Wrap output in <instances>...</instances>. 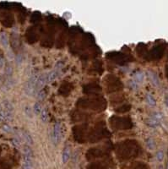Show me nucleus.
Segmentation results:
<instances>
[{
	"mask_svg": "<svg viewBox=\"0 0 168 169\" xmlns=\"http://www.w3.org/2000/svg\"><path fill=\"white\" fill-rule=\"evenodd\" d=\"M70 158V149L68 146H66L63 151V155H62V161H63V163H67L68 161L69 160Z\"/></svg>",
	"mask_w": 168,
	"mask_h": 169,
	"instance_id": "obj_6",
	"label": "nucleus"
},
{
	"mask_svg": "<svg viewBox=\"0 0 168 169\" xmlns=\"http://www.w3.org/2000/svg\"><path fill=\"white\" fill-rule=\"evenodd\" d=\"M144 75L142 72H137V73L134 74L133 80L134 82H136L137 84H139V83H142L144 81Z\"/></svg>",
	"mask_w": 168,
	"mask_h": 169,
	"instance_id": "obj_9",
	"label": "nucleus"
},
{
	"mask_svg": "<svg viewBox=\"0 0 168 169\" xmlns=\"http://www.w3.org/2000/svg\"><path fill=\"white\" fill-rule=\"evenodd\" d=\"M165 104L168 107V90L167 92V95H166V98H165Z\"/></svg>",
	"mask_w": 168,
	"mask_h": 169,
	"instance_id": "obj_26",
	"label": "nucleus"
},
{
	"mask_svg": "<svg viewBox=\"0 0 168 169\" xmlns=\"http://www.w3.org/2000/svg\"><path fill=\"white\" fill-rule=\"evenodd\" d=\"M3 106L5 111L10 112V113H13L14 112V108L13 104L9 100H3Z\"/></svg>",
	"mask_w": 168,
	"mask_h": 169,
	"instance_id": "obj_8",
	"label": "nucleus"
},
{
	"mask_svg": "<svg viewBox=\"0 0 168 169\" xmlns=\"http://www.w3.org/2000/svg\"><path fill=\"white\" fill-rule=\"evenodd\" d=\"M23 137L25 139V140L26 141V143L28 145H33L34 144V141H33V138L31 137V134L28 132H23Z\"/></svg>",
	"mask_w": 168,
	"mask_h": 169,
	"instance_id": "obj_11",
	"label": "nucleus"
},
{
	"mask_svg": "<svg viewBox=\"0 0 168 169\" xmlns=\"http://www.w3.org/2000/svg\"><path fill=\"white\" fill-rule=\"evenodd\" d=\"M0 122H6V118H5V116H4L3 111L0 112Z\"/></svg>",
	"mask_w": 168,
	"mask_h": 169,
	"instance_id": "obj_24",
	"label": "nucleus"
},
{
	"mask_svg": "<svg viewBox=\"0 0 168 169\" xmlns=\"http://www.w3.org/2000/svg\"><path fill=\"white\" fill-rule=\"evenodd\" d=\"M23 169H32V151L29 145H26L24 148Z\"/></svg>",
	"mask_w": 168,
	"mask_h": 169,
	"instance_id": "obj_1",
	"label": "nucleus"
},
{
	"mask_svg": "<svg viewBox=\"0 0 168 169\" xmlns=\"http://www.w3.org/2000/svg\"><path fill=\"white\" fill-rule=\"evenodd\" d=\"M148 75H149V77L150 79L151 82L155 85V86H160V80L158 76L155 75L154 72H151V71H149L148 72Z\"/></svg>",
	"mask_w": 168,
	"mask_h": 169,
	"instance_id": "obj_7",
	"label": "nucleus"
},
{
	"mask_svg": "<svg viewBox=\"0 0 168 169\" xmlns=\"http://www.w3.org/2000/svg\"><path fill=\"white\" fill-rule=\"evenodd\" d=\"M5 65V63H4V60L2 57H0V69H3Z\"/></svg>",
	"mask_w": 168,
	"mask_h": 169,
	"instance_id": "obj_25",
	"label": "nucleus"
},
{
	"mask_svg": "<svg viewBox=\"0 0 168 169\" xmlns=\"http://www.w3.org/2000/svg\"><path fill=\"white\" fill-rule=\"evenodd\" d=\"M0 41H1L2 45L4 48L9 47V38H8L7 35L5 33H1L0 34Z\"/></svg>",
	"mask_w": 168,
	"mask_h": 169,
	"instance_id": "obj_10",
	"label": "nucleus"
},
{
	"mask_svg": "<svg viewBox=\"0 0 168 169\" xmlns=\"http://www.w3.org/2000/svg\"><path fill=\"white\" fill-rule=\"evenodd\" d=\"M4 73L7 76L11 77L12 74H13V68L9 64H7L4 68Z\"/></svg>",
	"mask_w": 168,
	"mask_h": 169,
	"instance_id": "obj_16",
	"label": "nucleus"
},
{
	"mask_svg": "<svg viewBox=\"0 0 168 169\" xmlns=\"http://www.w3.org/2000/svg\"><path fill=\"white\" fill-rule=\"evenodd\" d=\"M61 137H62V131H61V126L58 123H56L54 124V127H53V132H52V143L54 144L55 145H58V144L60 142V140H61Z\"/></svg>",
	"mask_w": 168,
	"mask_h": 169,
	"instance_id": "obj_2",
	"label": "nucleus"
},
{
	"mask_svg": "<svg viewBox=\"0 0 168 169\" xmlns=\"http://www.w3.org/2000/svg\"><path fill=\"white\" fill-rule=\"evenodd\" d=\"M161 118H162L161 113H153V115L151 116L150 121H149V124L151 127H156L160 124Z\"/></svg>",
	"mask_w": 168,
	"mask_h": 169,
	"instance_id": "obj_4",
	"label": "nucleus"
},
{
	"mask_svg": "<svg viewBox=\"0 0 168 169\" xmlns=\"http://www.w3.org/2000/svg\"><path fill=\"white\" fill-rule=\"evenodd\" d=\"M24 112H25V114H26V117H28L29 118H32L34 116V112H33V108H31L29 106H26L24 109Z\"/></svg>",
	"mask_w": 168,
	"mask_h": 169,
	"instance_id": "obj_13",
	"label": "nucleus"
},
{
	"mask_svg": "<svg viewBox=\"0 0 168 169\" xmlns=\"http://www.w3.org/2000/svg\"><path fill=\"white\" fill-rule=\"evenodd\" d=\"M47 83V75H40L37 79V84H36V87H35V95L39 91L42 90L43 86H45V84Z\"/></svg>",
	"mask_w": 168,
	"mask_h": 169,
	"instance_id": "obj_3",
	"label": "nucleus"
},
{
	"mask_svg": "<svg viewBox=\"0 0 168 169\" xmlns=\"http://www.w3.org/2000/svg\"><path fill=\"white\" fill-rule=\"evenodd\" d=\"M15 59H16L17 64H20L23 62V58H22V56H21L20 54H19V55L15 58Z\"/></svg>",
	"mask_w": 168,
	"mask_h": 169,
	"instance_id": "obj_23",
	"label": "nucleus"
},
{
	"mask_svg": "<svg viewBox=\"0 0 168 169\" xmlns=\"http://www.w3.org/2000/svg\"><path fill=\"white\" fill-rule=\"evenodd\" d=\"M13 144H14V146H16V147H20V144H21L20 139H19L18 137H15V138H14Z\"/></svg>",
	"mask_w": 168,
	"mask_h": 169,
	"instance_id": "obj_20",
	"label": "nucleus"
},
{
	"mask_svg": "<svg viewBox=\"0 0 168 169\" xmlns=\"http://www.w3.org/2000/svg\"><path fill=\"white\" fill-rule=\"evenodd\" d=\"M3 111V107H2V104L0 103V112H2Z\"/></svg>",
	"mask_w": 168,
	"mask_h": 169,
	"instance_id": "obj_27",
	"label": "nucleus"
},
{
	"mask_svg": "<svg viewBox=\"0 0 168 169\" xmlns=\"http://www.w3.org/2000/svg\"><path fill=\"white\" fill-rule=\"evenodd\" d=\"M3 130L4 132H6V133H10V132L12 131V128H11L9 125L5 124V125L3 126Z\"/></svg>",
	"mask_w": 168,
	"mask_h": 169,
	"instance_id": "obj_22",
	"label": "nucleus"
},
{
	"mask_svg": "<svg viewBox=\"0 0 168 169\" xmlns=\"http://www.w3.org/2000/svg\"><path fill=\"white\" fill-rule=\"evenodd\" d=\"M42 111V107H41V105L40 104L39 102H36L34 106H33V112L36 115H40Z\"/></svg>",
	"mask_w": 168,
	"mask_h": 169,
	"instance_id": "obj_14",
	"label": "nucleus"
},
{
	"mask_svg": "<svg viewBox=\"0 0 168 169\" xmlns=\"http://www.w3.org/2000/svg\"><path fill=\"white\" fill-rule=\"evenodd\" d=\"M146 145H147V146H148V148H150V150L154 149L155 146V141H154V140H153V139H151V138L147 139V140H146Z\"/></svg>",
	"mask_w": 168,
	"mask_h": 169,
	"instance_id": "obj_17",
	"label": "nucleus"
},
{
	"mask_svg": "<svg viewBox=\"0 0 168 169\" xmlns=\"http://www.w3.org/2000/svg\"><path fill=\"white\" fill-rule=\"evenodd\" d=\"M59 75V69H55V70H52L50 73H48L47 75V83H50L53 81L55 79L57 78Z\"/></svg>",
	"mask_w": 168,
	"mask_h": 169,
	"instance_id": "obj_5",
	"label": "nucleus"
},
{
	"mask_svg": "<svg viewBox=\"0 0 168 169\" xmlns=\"http://www.w3.org/2000/svg\"><path fill=\"white\" fill-rule=\"evenodd\" d=\"M41 119L43 123H47L49 120V116L47 113V109H42L41 113Z\"/></svg>",
	"mask_w": 168,
	"mask_h": 169,
	"instance_id": "obj_12",
	"label": "nucleus"
},
{
	"mask_svg": "<svg viewBox=\"0 0 168 169\" xmlns=\"http://www.w3.org/2000/svg\"><path fill=\"white\" fill-rule=\"evenodd\" d=\"M156 158H157V160L160 161V162L163 160V158H164V154H163V152H162L161 151H160L157 152V154H156Z\"/></svg>",
	"mask_w": 168,
	"mask_h": 169,
	"instance_id": "obj_21",
	"label": "nucleus"
},
{
	"mask_svg": "<svg viewBox=\"0 0 168 169\" xmlns=\"http://www.w3.org/2000/svg\"><path fill=\"white\" fill-rule=\"evenodd\" d=\"M36 96H37V98L38 100H43L45 98V96H46V92H45L44 90H41V91H39L36 94Z\"/></svg>",
	"mask_w": 168,
	"mask_h": 169,
	"instance_id": "obj_18",
	"label": "nucleus"
},
{
	"mask_svg": "<svg viewBox=\"0 0 168 169\" xmlns=\"http://www.w3.org/2000/svg\"><path fill=\"white\" fill-rule=\"evenodd\" d=\"M146 101H147V102L149 103V105H150V106H155V103H156L155 98H154L150 93H148V94L146 95Z\"/></svg>",
	"mask_w": 168,
	"mask_h": 169,
	"instance_id": "obj_15",
	"label": "nucleus"
},
{
	"mask_svg": "<svg viewBox=\"0 0 168 169\" xmlns=\"http://www.w3.org/2000/svg\"><path fill=\"white\" fill-rule=\"evenodd\" d=\"M6 56H7V58H8L9 61L14 60V58H15V56H14L13 51H12L11 49H8L7 53H6Z\"/></svg>",
	"mask_w": 168,
	"mask_h": 169,
	"instance_id": "obj_19",
	"label": "nucleus"
}]
</instances>
